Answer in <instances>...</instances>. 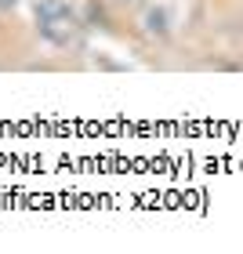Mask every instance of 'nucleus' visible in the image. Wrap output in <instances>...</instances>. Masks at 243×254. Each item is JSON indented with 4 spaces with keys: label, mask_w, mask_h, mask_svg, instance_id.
Instances as JSON below:
<instances>
[{
    "label": "nucleus",
    "mask_w": 243,
    "mask_h": 254,
    "mask_svg": "<svg viewBox=\"0 0 243 254\" xmlns=\"http://www.w3.org/2000/svg\"><path fill=\"white\" fill-rule=\"evenodd\" d=\"M33 22H37V33L55 48H69L84 29L80 15L65 0H33Z\"/></svg>",
    "instance_id": "obj_1"
},
{
    "label": "nucleus",
    "mask_w": 243,
    "mask_h": 254,
    "mask_svg": "<svg viewBox=\"0 0 243 254\" xmlns=\"http://www.w3.org/2000/svg\"><path fill=\"white\" fill-rule=\"evenodd\" d=\"M171 26H175V18H171V7H167V4H153V7H145V15H142V29H145V37H149V40H167V37H171Z\"/></svg>",
    "instance_id": "obj_2"
},
{
    "label": "nucleus",
    "mask_w": 243,
    "mask_h": 254,
    "mask_svg": "<svg viewBox=\"0 0 243 254\" xmlns=\"http://www.w3.org/2000/svg\"><path fill=\"white\" fill-rule=\"evenodd\" d=\"M22 0H0V11H11V7H18Z\"/></svg>",
    "instance_id": "obj_3"
},
{
    "label": "nucleus",
    "mask_w": 243,
    "mask_h": 254,
    "mask_svg": "<svg viewBox=\"0 0 243 254\" xmlns=\"http://www.w3.org/2000/svg\"><path fill=\"white\" fill-rule=\"evenodd\" d=\"M117 4H138V0H117Z\"/></svg>",
    "instance_id": "obj_4"
}]
</instances>
